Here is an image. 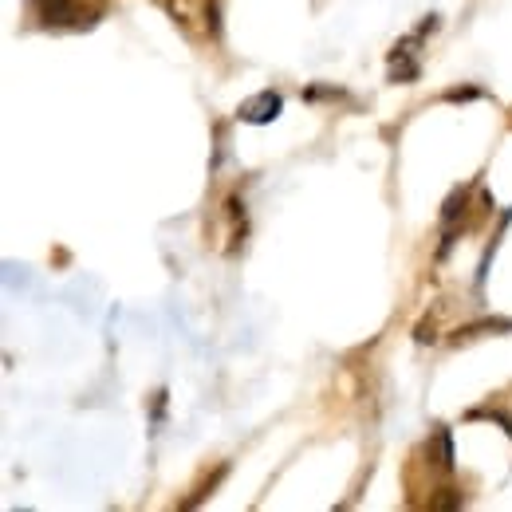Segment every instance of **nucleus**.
Wrapping results in <instances>:
<instances>
[{"mask_svg": "<svg viewBox=\"0 0 512 512\" xmlns=\"http://www.w3.org/2000/svg\"><path fill=\"white\" fill-rule=\"evenodd\" d=\"M280 115V95L276 91H260L249 103H241V119L245 123H272Z\"/></svg>", "mask_w": 512, "mask_h": 512, "instance_id": "obj_2", "label": "nucleus"}, {"mask_svg": "<svg viewBox=\"0 0 512 512\" xmlns=\"http://www.w3.org/2000/svg\"><path fill=\"white\" fill-rule=\"evenodd\" d=\"M36 12L44 24L83 28V24H95V16L103 12V0H36Z\"/></svg>", "mask_w": 512, "mask_h": 512, "instance_id": "obj_1", "label": "nucleus"}]
</instances>
